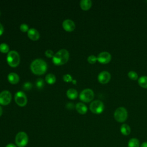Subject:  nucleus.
<instances>
[{"instance_id":"1","label":"nucleus","mask_w":147,"mask_h":147,"mask_svg":"<svg viewBox=\"0 0 147 147\" xmlns=\"http://www.w3.org/2000/svg\"><path fill=\"white\" fill-rule=\"evenodd\" d=\"M30 67L33 74L41 75L46 72L47 69V64L43 59L38 58L32 61Z\"/></svg>"},{"instance_id":"2","label":"nucleus","mask_w":147,"mask_h":147,"mask_svg":"<svg viewBox=\"0 0 147 147\" xmlns=\"http://www.w3.org/2000/svg\"><path fill=\"white\" fill-rule=\"evenodd\" d=\"M69 52L65 49L59 50L52 57V62L57 65H60L66 63L69 59Z\"/></svg>"},{"instance_id":"3","label":"nucleus","mask_w":147,"mask_h":147,"mask_svg":"<svg viewBox=\"0 0 147 147\" xmlns=\"http://www.w3.org/2000/svg\"><path fill=\"white\" fill-rule=\"evenodd\" d=\"M6 60L10 67H16L20 64V56L16 51H10L7 53Z\"/></svg>"},{"instance_id":"4","label":"nucleus","mask_w":147,"mask_h":147,"mask_svg":"<svg viewBox=\"0 0 147 147\" xmlns=\"http://www.w3.org/2000/svg\"><path fill=\"white\" fill-rule=\"evenodd\" d=\"M15 142L18 147H25L28 143V136L24 131L18 132L15 137Z\"/></svg>"},{"instance_id":"5","label":"nucleus","mask_w":147,"mask_h":147,"mask_svg":"<svg viewBox=\"0 0 147 147\" xmlns=\"http://www.w3.org/2000/svg\"><path fill=\"white\" fill-rule=\"evenodd\" d=\"M114 117L115 119L118 122H123L127 117V112L125 108L119 107L116 109L114 113Z\"/></svg>"},{"instance_id":"6","label":"nucleus","mask_w":147,"mask_h":147,"mask_svg":"<svg viewBox=\"0 0 147 147\" xmlns=\"http://www.w3.org/2000/svg\"><path fill=\"white\" fill-rule=\"evenodd\" d=\"M105 106L103 103L99 100L92 101L90 105V109L94 114H100L103 112Z\"/></svg>"},{"instance_id":"7","label":"nucleus","mask_w":147,"mask_h":147,"mask_svg":"<svg viewBox=\"0 0 147 147\" xmlns=\"http://www.w3.org/2000/svg\"><path fill=\"white\" fill-rule=\"evenodd\" d=\"M94 97V93L91 89L86 88L81 91L79 95V98L84 102H90Z\"/></svg>"},{"instance_id":"8","label":"nucleus","mask_w":147,"mask_h":147,"mask_svg":"<svg viewBox=\"0 0 147 147\" xmlns=\"http://www.w3.org/2000/svg\"><path fill=\"white\" fill-rule=\"evenodd\" d=\"M14 100L16 103L21 107L25 106L28 101L26 94L21 91H18L15 94Z\"/></svg>"},{"instance_id":"9","label":"nucleus","mask_w":147,"mask_h":147,"mask_svg":"<svg viewBox=\"0 0 147 147\" xmlns=\"http://www.w3.org/2000/svg\"><path fill=\"white\" fill-rule=\"evenodd\" d=\"M11 100V94L8 90H3L0 92V104L8 105Z\"/></svg>"},{"instance_id":"10","label":"nucleus","mask_w":147,"mask_h":147,"mask_svg":"<svg viewBox=\"0 0 147 147\" xmlns=\"http://www.w3.org/2000/svg\"><path fill=\"white\" fill-rule=\"evenodd\" d=\"M111 56L107 52H102L97 56V60L102 64H107L110 61Z\"/></svg>"},{"instance_id":"11","label":"nucleus","mask_w":147,"mask_h":147,"mask_svg":"<svg viewBox=\"0 0 147 147\" xmlns=\"http://www.w3.org/2000/svg\"><path fill=\"white\" fill-rule=\"evenodd\" d=\"M110 78H111L110 74L106 71H103L100 72L98 76V81L102 84L107 83L110 81Z\"/></svg>"},{"instance_id":"12","label":"nucleus","mask_w":147,"mask_h":147,"mask_svg":"<svg viewBox=\"0 0 147 147\" xmlns=\"http://www.w3.org/2000/svg\"><path fill=\"white\" fill-rule=\"evenodd\" d=\"M63 29L67 32H72L75 29V24L74 22L70 19L64 20L62 23Z\"/></svg>"},{"instance_id":"13","label":"nucleus","mask_w":147,"mask_h":147,"mask_svg":"<svg viewBox=\"0 0 147 147\" xmlns=\"http://www.w3.org/2000/svg\"><path fill=\"white\" fill-rule=\"evenodd\" d=\"M28 36L29 38L32 40L36 41L40 38V33L37 29L35 28H32L29 29L28 31Z\"/></svg>"},{"instance_id":"14","label":"nucleus","mask_w":147,"mask_h":147,"mask_svg":"<svg viewBox=\"0 0 147 147\" xmlns=\"http://www.w3.org/2000/svg\"><path fill=\"white\" fill-rule=\"evenodd\" d=\"M7 80L11 84H17L20 80L19 76L15 72H10L7 75Z\"/></svg>"},{"instance_id":"15","label":"nucleus","mask_w":147,"mask_h":147,"mask_svg":"<svg viewBox=\"0 0 147 147\" xmlns=\"http://www.w3.org/2000/svg\"><path fill=\"white\" fill-rule=\"evenodd\" d=\"M75 108L76 111L81 114H84L87 111V107L86 105L82 102L77 103L75 105Z\"/></svg>"},{"instance_id":"16","label":"nucleus","mask_w":147,"mask_h":147,"mask_svg":"<svg viewBox=\"0 0 147 147\" xmlns=\"http://www.w3.org/2000/svg\"><path fill=\"white\" fill-rule=\"evenodd\" d=\"M92 6L91 0H82L80 2V6L83 10H88Z\"/></svg>"},{"instance_id":"17","label":"nucleus","mask_w":147,"mask_h":147,"mask_svg":"<svg viewBox=\"0 0 147 147\" xmlns=\"http://www.w3.org/2000/svg\"><path fill=\"white\" fill-rule=\"evenodd\" d=\"M67 96L71 99H75L78 96V91L74 88H69L66 92Z\"/></svg>"},{"instance_id":"18","label":"nucleus","mask_w":147,"mask_h":147,"mask_svg":"<svg viewBox=\"0 0 147 147\" xmlns=\"http://www.w3.org/2000/svg\"><path fill=\"white\" fill-rule=\"evenodd\" d=\"M121 133L124 136H127L130 133L131 129L130 126L127 124H122L120 128Z\"/></svg>"},{"instance_id":"19","label":"nucleus","mask_w":147,"mask_h":147,"mask_svg":"<svg viewBox=\"0 0 147 147\" xmlns=\"http://www.w3.org/2000/svg\"><path fill=\"white\" fill-rule=\"evenodd\" d=\"M45 81L48 84H51L55 83L56 80L55 75L52 73H49L47 74L45 77Z\"/></svg>"},{"instance_id":"20","label":"nucleus","mask_w":147,"mask_h":147,"mask_svg":"<svg viewBox=\"0 0 147 147\" xmlns=\"http://www.w3.org/2000/svg\"><path fill=\"white\" fill-rule=\"evenodd\" d=\"M138 83L141 87L144 88H147V76H141L138 80Z\"/></svg>"},{"instance_id":"21","label":"nucleus","mask_w":147,"mask_h":147,"mask_svg":"<svg viewBox=\"0 0 147 147\" xmlns=\"http://www.w3.org/2000/svg\"><path fill=\"white\" fill-rule=\"evenodd\" d=\"M128 147H140L139 140L136 138H131L127 144Z\"/></svg>"},{"instance_id":"22","label":"nucleus","mask_w":147,"mask_h":147,"mask_svg":"<svg viewBox=\"0 0 147 147\" xmlns=\"http://www.w3.org/2000/svg\"><path fill=\"white\" fill-rule=\"evenodd\" d=\"M0 52L2 53H8L9 52V45L5 42L0 44Z\"/></svg>"},{"instance_id":"23","label":"nucleus","mask_w":147,"mask_h":147,"mask_svg":"<svg viewBox=\"0 0 147 147\" xmlns=\"http://www.w3.org/2000/svg\"><path fill=\"white\" fill-rule=\"evenodd\" d=\"M127 76L130 79L133 80H137L138 79L137 74L135 71H131L129 72L127 74Z\"/></svg>"},{"instance_id":"24","label":"nucleus","mask_w":147,"mask_h":147,"mask_svg":"<svg viewBox=\"0 0 147 147\" xmlns=\"http://www.w3.org/2000/svg\"><path fill=\"white\" fill-rule=\"evenodd\" d=\"M63 79L65 82H72L73 80L72 76L68 74H66L64 75L63 76Z\"/></svg>"},{"instance_id":"25","label":"nucleus","mask_w":147,"mask_h":147,"mask_svg":"<svg viewBox=\"0 0 147 147\" xmlns=\"http://www.w3.org/2000/svg\"><path fill=\"white\" fill-rule=\"evenodd\" d=\"M96 60H97V57H96L93 55L89 56L87 58V61L90 64H94L96 61Z\"/></svg>"},{"instance_id":"26","label":"nucleus","mask_w":147,"mask_h":147,"mask_svg":"<svg viewBox=\"0 0 147 147\" xmlns=\"http://www.w3.org/2000/svg\"><path fill=\"white\" fill-rule=\"evenodd\" d=\"M20 30L23 32H27L29 30V26L28 25L25 24V23H23V24H21L20 26Z\"/></svg>"},{"instance_id":"27","label":"nucleus","mask_w":147,"mask_h":147,"mask_svg":"<svg viewBox=\"0 0 147 147\" xmlns=\"http://www.w3.org/2000/svg\"><path fill=\"white\" fill-rule=\"evenodd\" d=\"M45 54L46 56L48 57H53V56H54L53 52L51 49L46 50L45 52Z\"/></svg>"},{"instance_id":"28","label":"nucleus","mask_w":147,"mask_h":147,"mask_svg":"<svg viewBox=\"0 0 147 147\" xmlns=\"http://www.w3.org/2000/svg\"><path fill=\"white\" fill-rule=\"evenodd\" d=\"M24 87L26 90H29L32 87V84L30 82H25L24 84Z\"/></svg>"},{"instance_id":"29","label":"nucleus","mask_w":147,"mask_h":147,"mask_svg":"<svg viewBox=\"0 0 147 147\" xmlns=\"http://www.w3.org/2000/svg\"><path fill=\"white\" fill-rule=\"evenodd\" d=\"M43 80L42 79H37V80L36 81V86L38 87H42L44 83H43Z\"/></svg>"},{"instance_id":"30","label":"nucleus","mask_w":147,"mask_h":147,"mask_svg":"<svg viewBox=\"0 0 147 147\" xmlns=\"http://www.w3.org/2000/svg\"><path fill=\"white\" fill-rule=\"evenodd\" d=\"M3 26L0 23V36L3 33Z\"/></svg>"},{"instance_id":"31","label":"nucleus","mask_w":147,"mask_h":147,"mask_svg":"<svg viewBox=\"0 0 147 147\" xmlns=\"http://www.w3.org/2000/svg\"><path fill=\"white\" fill-rule=\"evenodd\" d=\"M5 147H17V146L13 144H9Z\"/></svg>"},{"instance_id":"32","label":"nucleus","mask_w":147,"mask_h":147,"mask_svg":"<svg viewBox=\"0 0 147 147\" xmlns=\"http://www.w3.org/2000/svg\"><path fill=\"white\" fill-rule=\"evenodd\" d=\"M140 147H147V142H143V143L141 144V145Z\"/></svg>"},{"instance_id":"33","label":"nucleus","mask_w":147,"mask_h":147,"mask_svg":"<svg viewBox=\"0 0 147 147\" xmlns=\"http://www.w3.org/2000/svg\"><path fill=\"white\" fill-rule=\"evenodd\" d=\"M2 112H3L2 108V107L0 106V116H1V115L2 114Z\"/></svg>"},{"instance_id":"34","label":"nucleus","mask_w":147,"mask_h":147,"mask_svg":"<svg viewBox=\"0 0 147 147\" xmlns=\"http://www.w3.org/2000/svg\"><path fill=\"white\" fill-rule=\"evenodd\" d=\"M72 82H74V84H75V83H76V81L75 80H72Z\"/></svg>"},{"instance_id":"35","label":"nucleus","mask_w":147,"mask_h":147,"mask_svg":"<svg viewBox=\"0 0 147 147\" xmlns=\"http://www.w3.org/2000/svg\"><path fill=\"white\" fill-rule=\"evenodd\" d=\"M0 14H1V12H0Z\"/></svg>"},{"instance_id":"36","label":"nucleus","mask_w":147,"mask_h":147,"mask_svg":"<svg viewBox=\"0 0 147 147\" xmlns=\"http://www.w3.org/2000/svg\"><path fill=\"white\" fill-rule=\"evenodd\" d=\"M146 2H147V1H146Z\"/></svg>"}]
</instances>
